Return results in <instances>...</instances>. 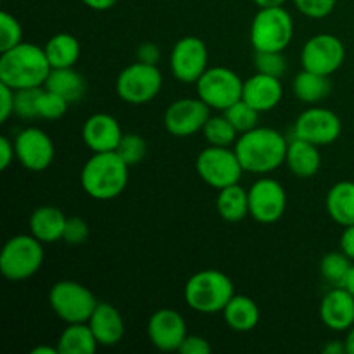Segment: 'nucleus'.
Returning <instances> with one entry per match:
<instances>
[{"mask_svg": "<svg viewBox=\"0 0 354 354\" xmlns=\"http://www.w3.org/2000/svg\"><path fill=\"white\" fill-rule=\"evenodd\" d=\"M289 140L270 127H256L239 135L234 151L244 171L268 175L286 165Z\"/></svg>", "mask_w": 354, "mask_h": 354, "instance_id": "1", "label": "nucleus"}, {"mask_svg": "<svg viewBox=\"0 0 354 354\" xmlns=\"http://www.w3.org/2000/svg\"><path fill=\"white\" fill-rule=\"evenodd\" d=\"M44 47L21 41L16 47L0 52V83L14 90L44 86L50 73Z\"/></svg>", "mask_w": 354, "mask_h": 354, "instance_id": "2", "label": "nucleus"}, {"mask_svg": "<svg viewBox=\"0 0 354 354\" xmlns=\"http://www.w3.org/2000/svg\"><path fill=\"white\" fill-rule=\"evenodd\" d=\"M130 166L118 152H93L83 165L80 183L88 197L95 201H111L124 192L128 185Z\"/></svg>", "mask_w": 354, "mask_h": 354, "instance_id": "3", "label": "nucleus"}, {"mask_svg": "<svg viewBox=\"0 0 354 354\" xmlns=\"http://www.w3.org/2000/svg\"><path fill=\"white\" fill-rule=\"evenodd\" d=\"M234 296V282L220 270H201L194 273L183 289L187 306L203 315L221 313Z\"/></svg>", "mask_w": 354, "mask_h": 354, "instance_id": "4", "label": "nucleus"}, {"mask_svg": "<svg viewBox=\"0 0 354 354\" xmlns=\"http://www.w3.org/2000/svg\"><path fill=\"white\" fill-rule=\"evenodd\" d=\"M44 259V242L31 234L14 235L0 251V273L10 282H23L40 272Z\"/></svg>", "mask_w": 354, "mask_h": 354, "instance_id": "5", "label": "nucleus"}, {"mask_svg": "<svg viewBox=\"0 0 354 354\" xmlns=\"http://www.w3.org/2000/svg\"><path fill=\"white\" fill-rule=\"evenodd\" d=\"M294 37L292 16L283 6L259 7L249 28V40L256 52H283Z\"/></svg>", "mask_w": 354, "mask_h": 354, "instance_id": "6", "label": "nucleus"}, {"mask_svg": "<svg viewBox=\"0 0 354 354\" xmlns=\"http://www.w3.org/2000/svg\"><path fill=\"white\" fill-rule=\"evenodd\" d=\"M48 304L64 324H85L99 301L92 290L75 280H59L48 290Z\"/></svg>", "mask_w": 354, "mask_h": 354, "instance_id": "7", "label": "nucleus"}, {"mask_svg": "<svg viewBox=\"0 0 354 354\" xmlns=\"http://www.w3.org/2000/svg\"><path fill=\"white\" fill-rule=\"evenodd\" d=\"M162 88V75L158 66L137 61L127 66L116 78V93L123 102L142 106L159 95Z\"/></svg>", "mask_w": 354, "mask_h": 354, "instance_id": "8", "label": "nucleus"}, {"mask_svg": "<svg viewBox=\"0 0 354 354\" xmlns=\"http://www.w3.org/2000/svg\"><path fill=\"white\" fill-rule=\"evenodd\" d=\"M196 169L201 180L216 190L239 183L244 173L234 149L216 147V145H209L199 152L196 159Z\"/></svg>", "mask_w": 354, "mask_h": 354, "instance_id": "9", "label": "nucleus"}, {"mask_svg": "<svg viewBox=\"0 0 354 354\" xmlns=\"http://www.w3.org/2000/svg\"><path fill=\"white\" fill-rule=\"evenodd\" d=\"M196 88L199 99H203L211 109L223 113L225 109L242 99L244 82L230 68L214 66V68H207L204 75L197 80Z\"/></svg>", "mask_w": 354, "mask_h": 354, "instance_id": "10", "label": "nucleus"}, {"mask_svg": "<svg viewBox=\"0 0 354 354\" xmlns=\"http://www.w3.org/2000/svg\"><path fill=\"white\" fill-rule=\"evenodd\" d=\"M249 216L261 225L277 223L287 207V194L282 183L270 176L256 180L248 190Z\"/></svg>", "mask_w": 354, "mask_h": 354, "instance_id": "11", "label": "nucleus"}, {"mask_svg": "<svg viewBox=\"0 0 354 354\" xmlns=\"http://www.w3.org/2000/svg\"><path fill=\"white\" fill-rule=\"evenodd\" d=\"M346 59V47L342 40L330 33H318L304 44L301 50V66L318 75L332 76Z\"/></svg>", "mask_w": 354, "mask_h": 354, "instance_id": "12", "label": "nucleus"}, {"mask_svg": "<svg viewBox=\"0 0 354 354\" xmlns=\"http://www.w3.org/2000/svg\"><path fill=\"white\" fill-rule=\"evenodd\" d=\"M207 62H209L207 45L199 37L180 38L169 55L171 75L180 83H187V85H192V83L196 85L197 80L209 68Z\"/></svg>", "mask_w": 354, "mask_h": 354, "instance_id": "13", "label": "nucleus"}, {"mask_svg": "<svg viewBox=\"0 0 354 354\" xmlns=\"http://www.w3.org/2000/svg\"><path fill=\"white\" fill-rule=\"evenodd\" d=\"M341 118L334 111L313 106L304 109L297 116L292 133L296 138H303V140L322 147V145L334 144L341 137Z\"/></svg>", "mask_w": 354, "mask_h": 354, "instance_id": "14", "label": "nucleus"}, {"mask_svg": "<svg viewBox=\"0 0 354 354\" xmlns=\"http://www.w3.org/2000/svg\"><path fill=\"white\" fill-rule=\"evenodd\" d=\"M211 107L203 99H178L168 106L165 113V128L173 137L187 138L203 131L209 120Z\"/></svg>", "mask_w": 354, "mask_h": 354, "instance_id": "15", "label": "nucleus"}, {"mask_svg": "<svg viewBox=\"0 0 354 354\" xmlns=\"http://www.w3.org/2000/svg\"><path fill=\"white\" fill-rule=\"evenodd\" d=\"M16 159L28 171H44L52 165L55 147L52 138L41 128L28 127L14 138Z\"/></svg>", "mask_w": 354, "mask_h": 354, "instance_id": "16", "label": "nucleus"}, {"mask_svg": "<svg viewBox=\"0 0 354 354\" xmlns=\"http://www.w3.org/2000/svg\"><path fill=\"white\" fill-rule=\"evenodd\" d=\"M185 318L171 308L154 311L147 322V337L156 349L162 353L178 351L187 337Z\"/></svg>", "mask_w": 354, "mask_h": 354, "instance_id": "17", "label": "nucleus"}, {"mask_svg": "<svg viewBox=\"0 0 354 354\" xmlns=\"http://www.w3.org/2000/svg\"><path fill=\"white\" fill-rule=\"evenodd\" d=\"M123 135L116 118L107 113L92 114L82 128L83 142L92 152H116Z\"/></svg>", "mask_w": 354, "mask_h": 354, "instance_id": "18", "label": "nucleus"}, {"mask_svg": "<svg viewBox=\"0 0 354 354\" xmlns=\"http://www.w3.org/2000/svg\"><path fill=\"white\" fill-rule=\"evenodd\" d=\"M320 320L334 332H348L354 325V296L344 287H334L320 303Z\"/></svg>", "mask_w": 354, "mask_h": 354, "instance_id": "19", "label": "nucleus"}, {"mask_svg": "<svg viewBox=\"0 0 354 354\" xmlns=\"http://www.w3.org/2000/svg\"><path fill=\"white\" fill-rule=\"evenodd\" d=\"M283 97V86L280 78L263 75L256 71L254 76L244 82L242 100L254 107L258 113H268L280 104Z\"/></svg>", "mask_w": 354, "mask_h": 354, "instance_id": "20", "label": "nucleus"}, {"mask_svg": "<svg viewBox=\"0 0 354 354\" xmlns=\"http://www.w3.org/2000/svg\"><path fill=\"white\" fill-rule=\"evenodd\" d=\"M92 328L99 346L113 348L120 344L124 337V320L120 310L109 303H99L93 310L92 317L86 322Z\"/></svg>", "mask_w": 354, "mask_h": 354, "instance_id": "21", "label": "nucleus"}, {"mask_svg": "<svg viewBox=\"0 0 354 354\" xmlns=\"http://www.w3.org/2000/svg\"><path fill=\"white\" fill-rule=\"evenodd\" d=\"M286 165L297 178H313L322 166V154L318 151V145L294 137L287 147Z\"/></svg>", "mask_w": 354, "mask_h": 354, "instance_id": "22", "label": "nucleus"}, {"mask_svg": "<svg viewBox=\"0 0 354 354\" xmlns=\"http://www.w3.org/2000/svg\"><path fill=\"white\" fill-rule=\"evenodd\" d=\"M68 216L55 206H40L30 216V234L44 244L62 241Z\"/></svg>", "mask_w": 354, "mask_h": 354, "instance_id": "23", "label": "nucleus"}, {"mask_svg": "<svg viewBox=\"0 0 354 354\" xmlns=\"http://www.w3.org/2000/svg\"><path fill=\"white\" fill-rule=\"evenodd\" d=\"M221 313H223L225 324L232 330L241 332V334L254 330L259 324V318H261L258 304L254 303V299L244 296V294H235Z\"/></svg>", "mask_w": 354, "mask_h": 354, "instance_id": "24", "label": "nucleus"}, {"mask_svg": "<svg viewBox=\"0 0 354 354\" xmlns=\"http://www.w3.org/2000/svg\"><path fill=\"white\" fill-rule=\"evenodd\" d=\"M325 207L328 216L341 227L354 225V182L342 180L332 185L325 197Z\"/></svg>", "mask_w": 354, "mask_h": 354, "instance_id": "25", "label": "nucleus"}, {"mask_svg": "<svg viewBox=\"0 0 354 354\" xmlns=\"http://www.w3.org/2000/svg\"><path fill=\"white\" fill-rule=\"evenodd\" d=\"M44 88L64 97L69 104H75L85 97L86 82L82 73L76 71L75 68H59L50 69Z\"/></svg>", "mask_w": 354, "mask_h": 354, "instance_id": "26", "label": "nucleus"}, {"mask_svg": "<svg viewBox=\"0 0 354 354\" xmlns=\"http://www.w3.org/2000/svg\"><path fill=\"white\" fill-rule=\"evenodd\" d=\"M44 50L52 69L75 68L82 54V45L71 33H55L48 38Z\"/></svg>", "mask_w": 354, "mask_h": 354, "instance_id": "27", "label": "nucleus"}, {"mask_svg": "<svg viewBox=\"0 0 354 354\" xmlns=\"http://www.w3.org/2000/svg\"><path fill=\"white\" fill-rule=\"evenodd\" d=\"M216 211L221 220L239 223L249 216V194L241 183H234L218 190Z\"/></svg>", "mask_w": 354, "mask_h": 354, "instance_id": "28", "label": "nucleus"}, {"mask_svg": "<svg viewBox=\"0 0 354 354\" xmlns=\"http://www.w3.org/2000/svg\"><path fill=\"white\" fill-rule=\"evenodd\" d=\"M292 92L296 99L301 100V102L318 104L330 95L332 83L328 76L303 69V71H299L294 76Z\"/></svg>", "mask_w": 354, "mask_h": 354, "instance_id": "29", "label": "nucleus"}, {"mask_svg": "<svg viewBox=\"0 0 354 354\" xmlns=\"http://www.w3.org/2000/svg\"><path fill=\"white\" fill-rule=\"evenodd\" d=\"M95 335L86 324H68V327L59 335V354H93L97 351Z\"/></svg>", "mask_w": 354, "mask_h": 354, "instance_id": "30", "label": "nucleus"}, {"mask_svg": "<svg viewBox=\"0 0 354 354\" xmlns=\"http://www.w3.org/2000/svg\"><path fill=\"white\" fill-rule=\"evenodd\" d=\"M201 133L204 135L207 144L216 145V147H232L239 138V131L235 130L234 124L227 120L225 114L209 116Z\"/></svg>", "mask_w": 354, "mask_h": 354, "instance_id": "31", "label": "nucleus"}, {"mask_svg": "<svg viewBox=\"0 0 354 354\" xmlns=\"http://www.w3.org/2000/svg\"><path fill=\"white\" fill-rule=\"evenodd\" d=\"M353 261L342 251H332L322 258L320 273L325 282L334 287H341L351 268Z\"/></svg>", "mask_w": 354, "mask_h": 354, "instance_id": "32", "label": "nucleus"}, {"mask_svg": "<svg viewBox=\"0 0 354 354\" xmlns=\"http://www.w3.org/2000/svg\"><path fill=\"white\" fill-rule=\"evenodd\" d=\"M223 114L227 116V120L234 124V128L239 131V135H241L258 127V118L261 113H258L254 107H251L248 102H244V100L241 99L239 102H235L234 106L225 109Z\"/></svg>", "mask_w": 354, "mask_h": 354, "instance_id": "33", "label": "nucleus"}, {"mask_svg": "<svg viewBox=\"0 0 354 354\" xmlns=\"http://www.w3.org/2000/svg\"><path fill=\"white\" fill-rule=\"evenodd\" d=\"M116 152L131 168V166H137L144 161L145 154H147V142L138 133H124Z\"/></svg>", "mask_w": 354, "mask_h": 354, "instance_id": "34", "label": "nucleus"}, {"mask_svg": "<svg viewBox=\"0 0 354 354\" xmlns=\"http://www.w3.org/2000/svg\"><path fill=\"white\" fill-rule=\"evenodd\" d=\"M69 109V102L64 97L50 92L47 88H41L40 97H38V118L47 121L61 120Z\"/></svg>", "mask_w": 354, "mask_h": 354, "instance_id": "35", "label": "nucleus"}, {"mask_svg": "<svg viewBox=\"0 0 354 354\" xmlns=\"http://www.w3.org/2000/svg\"><path fill=\"white\" fill-rule=\"evenodd\" d=\"M41 93V86L37 88L16 90L14 95V114L21 120H35L38 118V97Z\"/></svg>", "mask_w": 354, "mask_h": 354, "instance_id": "36", "label": "nucleus"}, {"mask_svg": "<svg viewBox=\"0 0 354 354\" xmlns=\"http://www.w3.org/2000/svg\"><path fill=\"white\" fill-rule=\"evenodd\" d=\"M254 66L258 73H263V75H268V76H275V78H282L287 71L286 57H283L282 52H275V50L256 52Z\"/></svg>", "mask_w": 354, "mask_h": 354, "instance_id": "37", "label": "nucleus"}, {"mask_svg": "<svg viewBox=\"0 0 354 354\" xmlns=\"http://www.w3.org/2000/svg\"><path fill=\"white\" fill-rule=\"evenodd\" d=\"M23 41V28L12 14L3 10L0 14V52L16 47Z\"/></svg>", "mask_w": 354, "mask_h": 354, "instance_id": "38", "label": "nucleus"}, {"mask_svg": "<svg viewBox=\"0 0 354 354\" xmlns=\"http://www.w3.org/2000/svg\"><path fill=\"white\" fill-rule=\"evenodd\" d=\"M296 9L310 19H324L335 9L337 0H292Z\"/></svg>", "mask_w": 354, "mask_h": 354, "instance_id": "39", "label": "nucleus"}, {"mask_svg": "<svg viewBox=\"0 0 354 354\" xmlns=\"http://www.w3.org/2000/svg\"><path fill=\"white\" fill-rule=\"evenodd\" d=\"M90 230L88 223L82 220L80 216H69L66 221L64 234H62V241L69 245H80L88 239Z\"/></svg>", "mask_w": 354, "mask_h": 354, "instance_id": "40", "label": "nucleus"}, {"mask_svg": "<svg viewBox=\"0 0 354 354\" xmlns=\"http://www.w3.org/2000/svg\"><path fill=\"white\" fill-rule=\"evenodd\" d=\"M213 348H211L209 341L203 335H187L178 349V353L182 354H209Z\"/></svg>", "mask_w": 354, "mask_h": 354, "instance_id": "41", "label": "nucleus"}, {"mask_svg": "<svg viewBox=\"0 0 354 354\" xmlns=\"http://www.w3.org/2000/svg\"><path fill=\"white\" fill-rule=\"evenodd\" d=\"M14 95L16 90L0 83V123H6L14 114Z\"/></svg>", "mask_w": 354, "mask_h": 354, "instance_id": "42", "label": "nucleus"}, {"mask_svg": "<svg viewBox=\"0 0 354 354\" xmlns=\"http://www.w3.org/2000/svg\"><path fill=\"white\" fill-rule=\"evenodd\" d=\"M137 61L144 62V64L158 66L161 61V48L152 41H144L137 47Z\"/></svg>", "mask_w": 354, "mask_h": 354, "instance_id": "43", "label": "nucleus"}, {"mask_svg": "<svg viewBox=\"0 0 354 354\" xmlns=\"http://www.w3.org/2000/svg\"><path fill=\"white\" fill-rule=\"evenodd\" d=\"M16 159V149L14 142H10L7 137H0V169L6 171L12 161Z\"/></svg>", "mask_w": 354, "mask_h": 354, "instance_id": "44", "label": "nucleus"}, {"mask_svg": "<svg viewBox=\"0 0 354 354\" xmlns=\"http://www.w3.org/2000/svg\"><path fill=\"white\" fill-rule=\"evenodd\" d=\"M341 251L348 256L351 261H354V225L344 227V232L341 235Z\"/></svg>", "mask_w": 354, "mask_h": 354, "instance_id": "45", "label": "nucleus"}, {"mask_svg": "<svg viewBox=\"0 0 354 354\" xmlns=\"http://www.w3.org/2000/svg\"><path fill=\"white\" fill-rule=\"evenodd\" d=\"M82 2L93 10H109L116 6L118 0H82Z\"/></svg>", "mask_w": 354, "mask_h": 354, "instance_id": "46", "label": "nucleus"}, {"mask_svg": "<svg viewBox=\"0 0 354 354\" xmlns=\"http://www.w3.org/2000/svg\"><path fill=\"white\" fill-rule=\"evenodd\" d=\"M346 344L344 341H328L324 346V354H344Z\"/></svg>", "mask_w": 354, "mask_h": 354, "instance_id": "47", "label": "nucleus"}, {"mask_svg": "<svg viewBox=\"0 0 354 354\" xmlns=\"http://www.w3.org/2000/svg\"><path fill=\"white\" fill-rule=\"evenodd\" d=\"M341 287H344L349 294H353L354 296V265H351V268H349L348 275H346L344 282H342Z\"/></svg>", "mask_w": 354, "mask_h": 354, "instance_id": "48", "label": "nucleus"}, {"mask_svg": "<svg viewBox=\"0 0 354 354\" xmlns=\"http://www.w3.org/2000/svg\"><path fill=\"white\" fill-rule=\"evenodd\" d=\"M346 353L348 354H354V325L351 328L348 330V334H346Z\"/></svg>", "mask_w": 354, "mask_h": 354, "instance_id": "49", "label": "nucleus"}, {"mask_svg": "<svg viewBox=\"0 0 354 354\" xmlns=\"http://www.w3.org/2000/svg\"><path fill=\"white\" fill-rule=\"evenodd\" d=\"M258 7H277V6H283L287 0H252Z\"/></svg>", "mask_w": 354, "mask_h": 354, "instance_id": "50", "label": "nucleus"}, {"mask_svg": "<svg viewBox=\"0 0 354 354\" xmlns=\"http://www.w3.org/2000/svg\"><path fill=\"white\" fill-rule=\"evenodd\" d=\"M31 354H59L57 346L50 348V346H38V348L31 349Z\"/></svg>", "mask_w": 354, "mask_h": 354, "instance_id": "51", "label": "nucleus"}]
</instances>
